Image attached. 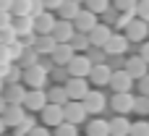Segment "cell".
Listing matches in <instances>:
<instances>
[{
  "mask_svg": "<svg viewBox=\"0 0 149 136\" xmlns=\"http://www.w3.org/2000/svg\"><path fill=\"white\" fill-rule=\"evenodd\" d=\"M136 18H141V21L149 24V0H139L136 3Z\"/></svg>",
  "mask_w": 149,
  "mask_h": 136,
  "instance_id": "cell-38",
  "label": "cell"
},
{
  "mask_svg": "<svg viewBox=\"0 0 149 136\" xmlns=\"http://www.w3.org/2000/svg\"><path fill=\"white\" fill-rule=\"evenodd\" d=\"M107 86H110L113 92H131V86H134V79L126 73V68H120V71H113V73H110V81H107Z\"/></svg>",
  "mask_w": 149,
  "mask_h": 136,
  "instance_id": "cell-12",
  "label": "cell"
},
{
  "mask_svg": "<svg viewBox=\"0 0 149 136\" xmlns=\"http://www.w3.org/2000/svg\"><path fill=\"white\" fill-rule=\"evenodd\" d=\"M123 68H126V73H128L134 81H139L141 76H147V73H149V63L141 58V55H134V58H128Z\"/></svg>",
  "mask_w": 149,
  "mask_h": 136,
  "instance_id": "cell-10",
  "label": "cell"
},
{
  "mask_svg": "<svg viewBox=\"0 0 149 136\" xmlns=\"http://www.w3.org/2000/svg\"><path fill=\"white\" fill-rule=\"evenodd\" d=\"M31 10V0H13L10 5V16H29Z\"/></svg>",
  "mask_w": 149,
  "mask_h": 136,
  "instance_id": "cell-29",
  "label": "cell"
},
{
  "mask_svg": "<svg viewBox=\"0 0 149 136\" xmlns=\"http://www.w3.org/2000/svg\"><path fill=\"white\" fill-rule=\"evenodd\" d=\"M55 45H58V42H55V37H52V34H37L31 47L37 50V55H39V58H50V55H52V50H55Z\"/></svg>",
  "mask_w": 149,
  "mask_h": 136,
  "instance_id": "cell-15",
  "label": "cell"
},
{
  "mask_svg": "<svg viewBox=\"0 0 149 136\" xmlns=\"http://www.w3.org/2000/svg\"><path fill=\"white\" fill-rule=\"evenodd\" d=\"M63 110H65V121L68 123H73V126H81V123H86V107H84V102L81 100H68L65 105H63Z\"/></svg>",
  "mask_w": 149,
  "mask_h": 136,
  "instance_id": "cell-4",
  "label": "cell"
},
{
  "mask_svg": "<svg viewBox=\"0 0 149 136\" xmlns=\"http://www.w3.org/2000/svg\"><path fill=\"white\" fill-rule=\"evenodd\" d=\"M18 37H16V31H13V26H5V29H0V42L3 45H10V42H16Z\"/></svg>",
  "mask_w": 149,
  "mask_h": 136,
  "instance_id": "cell-39",
  "label": "cell"
},
{
  "mask_svg": "<svg viewBox=\"0 0 149 136\" xmlns=\"http://www.w3.org/2000/svg\"><path fill=\"white\" fill-rule=\"evenodd\" d=\"M128 45H131V42H128V39H126L123 34H110V39L105 42V47H102V50H105V55L120 58V55H123V52L128 50Z\"/></svg>",
  "mask_w": 149,
  "mask_h": 136,
  "instance_id": "cell-11",
  "label": "cell"
},
{
  "mask_svg": "<svg viewBox=\"0 0 149 136\" xmlns=\"http://www.w3.org/2000/svg\"><path fill=\"white\" fill-rule=\"evenodd\" d=\"M110 34H113V31H110L107 24H97L86 37H89V45H92V47H105V42L110 39Z\"/></svg>",
  "mask_w": 149,
  "mask_h": 136,
  "instance_id": "cell-20",
  "label": "cell"
},
{
  "mask_svg": "<svg viewBox=\"0 0 149 136\" xmlns=\"http://www.w3.org/2000/svg\"><path fill=\"white\" fill-rule=\"evenodd\" d=\"M5 128H8V126H5V121H3V115H0V136L5 134Z\"/></svg>",
  "mask_w": 149,
  "mask_h": 136,
  "instance_id": "cell-51",
  "label": "cell"
},
{
  "mask_svg": "<svg viewBox=\"0 0 149 136\" xmlns=\"http://www.w3.org/2000/svg\"><path fill=\"white\" fill-rule=\"evenodd\" d=\"M10 26H13V31H16L18 39L26 37V34H34V18L31 16H13Z\"/></svg>",
  "mask_w": 149,
  "mask_h": 136,
  "instance_id": "cell-19",
  "label": "cell"
},
{
  "mask_svg": "<svg viewBox=\"0 0 149 136\" xmlns=\"http://www.w3.org/2000/svg\"><path fill=\"white\" fill-rule=\"evenodd\" d=\"M47 102H52V105H65V102H68V92H65V86H63V84L50 86V89H47Z\"/></svg>",
  "mask_w": 149,
  "mask_h": 136,
  "instance_id": "cell-25",
  "label": "cell"
},
{
  "mask_svg": "<svg viewBox=\"0 0 149 136\" xmlns=\"http://www.w3.org/2000/svg\"><path fill=\"white\" fill-rule=\"evenodd\" d=\"M8 63H13L10 60V52H8L5 45H0V66H8Z\"/></svg>",
  "mask_w": 149,
  "mask_h": 136,
  "instance_id": "cell-42",
  "label": "cell"
},
{
  "mask_svg": "<svg viewBox=\"0 0 149 136\" xmlns=\"http://www.w3.org/2000/svg\"><path fill=\"white\" fill-rule=\"evenodd\" d=\"M45 10V3L42 0H31V10H29V16H39Z\"/></svg>",
  "mask_w": 149,
  "mask_h": 136,
  "instance_id": "cell-41",
  "label": "cell"
},
{
  "mask_svg": "<svg viewBox=\"0 0 149 136\" xmlns=\"http://www.w3.org/2000/svg\"><path fill=\"white\" fill-rule=\"evenodd\" d=\"M10 21H13V16H10L8 10H0V29H5V26H10Z\"/></svg>",
  "mask_w": 149,
  "mask_h": 136,
  "instance_id": "cell-44",
  "label": "cell"
},
{
  "mask_svg": "<svg viewBox=\"0 0 149 136\" xmlns=\"http://www.w3.org/2000/svg\"><path fill=\"white\" fill-rule=\"evenodd\" d=\"M147 34H149V24L147 21H141V18H131V24L123 29V37L128 39V42H144L147 39Z\"/></svg>",
  "mask_w": 149,
  "mask_h": 136,
  "instance_id": "cell-5",
  "label": "cell"
},
{
  "mask_svg": "<svg viewBox=\"0 0 149 136\" xmlns=\"http://www.w3.org/2000/svg\"><path fill=\"white\" fill-rule=\"evenodd\" d=\"M65 71H68V76L86 79V76H89V71H92V60L86 58V52H76V55L71 58V63L65 66Z\"/></svg>",
  "mask_w": 149,
  "mask_h": 136,
  "instance_id": "cell-2",
  "label": "cell"
},
{
  "mask_svg": "<svg viewBox=\"0 0 149 136\" xmlns=\"http://www.w3.org/2000/svg\"><path fill=\"white\" fill-rule=\"evenodd\" d=\"M76 3H84V0H76Z\"/></svg>",
  "mask_w": 149,
  "mask_h": 136,
  "instance_id": "cell-53",
  "label": "cell"
},
{
  "mask_svg": "<svg viewBox=\"0 0 149 136\" xmlns=\"http://www.w3.org/2000/svg\"><path fill=\"white\" fill-rule=\"evenodd\" d=\"M86 58L92 60V66H94V63H105V50H102V47H89V50H86Z\"/></svg>",
  "mask_w": 149,
  "mask_h": 136,
  "instance_id": "cell-37",
  "label": "cell"
},
{
  "mask_svg": "<svg viewBox=\"0 0 149 136\" xmlns=\"http://www.w3.org/2000/svg\"><path fill=\"white\" fill-rule=\"evenodd\" d=\"M134 113L139 115H149V97H134Z\"/></svg>",
  "mask_w": 149,
  "mask_h": 136,
  "instance_id": "cell-35",
  "label": "cell"
},
{
  "mask_svg": "<svg viewBox=\"0 0 149 136\" xmlns=\"http://www.w3.org/2000/svg\"><path fill=\"white\" fill-rule=\"evenodd\" d=\"M0 45H3V42H0Z\"/></svg>",
  "mask_w": 149,
  "mask_h": 136,
  "instance_id": "cell-54",
  "label": "cell"
},
{
  "mask_svg": "<svg viewBox=\"0 0 149 136\" xmlns=\"http://www.w3.org/2000/svg\"><path fill=\"white\" fill-rule=\"evenodd\" d=\"M128 136H149V121L131 123V134H128Z\"/></svg>",
  "mask_w": 149,
  "mask_h": 136,
  "instance_id": "cell-36",
  "label": "cell"
},
{
  "mask_svg": "<svg viewBox=\"0 0 149 136\" xmlns=\"http://www.w3.org/2000/svg\"><path fill=\"white\" fill-rule=\"evenodd\" d=\"M26 118V113H24V105H8L5 107V113H3V121H5V126H18L21 121Z\"/></svg>",
  "mask_w": 149,
  "mask_h": 136,
  "instance_id": "cell-22",
  "label": "cell"
},
{
  "mask_svg": "<svg viewBox=\"0 0 149 136\" xmlns=\"http://www.w3.org/2000/svg\"><path fill=\"white\" fill-rule=\"evenodd\" d=\"M26 92H29V89L18 81V84H8V86L3 89V97H5V102H8V105H24Z\"/></svg>",
  "mask_w": 149,
  "mask_h": 136,
  "instance_id": "cell-16",
  "label": "cell"
},
{
  "mask_svg": "<svg viewBox=\"0 0 149 136\" xmlns=\"http://www.w3.org/2000/svg\"><path fill=\"white\" fill-rule=\"evenodd\" d=\"M29 136H52V134H50L47 126H34V128L29 131Z\"/></svg>",
  "mask_w": 149,
  "mask_h": 136,
  "instance_id": "cell-43",
  "label": "cell"
},
{
  "mask_svg": "<svg viewBox=\"0 0 149 136\" xmlns=\"http://www.w3.org/2000/svg\"><path fill=\"white\" fill-rule=\"evenodd\" d=\"M45 105H47V92L45 89H29L26 92V100H24L26 110H42Z\"/></svg>",
  "mask_w": 149,
  "mask_h": 136,
  "instance_id": "cell-18",
  "label": "cell"
},
{
  "mask_svg": "<svg viewBox=\"0 0 149 136\" xmlns=\"http://www.w3.org/2000/svg\"><path fill=\"white\" fill-rule=\"evenodd\" d=\"M73 21H63V18H58L55 21V29H52V37H55V42H71V37H73Z\"/></svg>",
  "mask_w": 149,
  "mask_h": 136,
  "instance_id": "cell-21",
  "label": "cell"
},
{
  "mask_svg": "<svg viewBox=\"0 0 149 136\" xmlns=\"http://www.w3.org/2000/svg\"><path fill=\"white\" fill-rule=\"evenodd\" d=\"M63 86H65V92H68V100H84L86 92H89L86 79H76V76H68V81H65Z\"/></svg>",
  "mask_w": 149,
  "mask_h": 136,
  "instance_id": "cell-13",
  "label": "cell"
},
{
  "mask_svg": "<svg viewBox=\"0 0 149 136\" xmlns=\"http://www.w3.org/2000/svg\"><path fill=\"white\" fill-rule=\"evenodd\" d=\"M79 10H81V3H76V0H63V5L58 8V13H60L63 21H73Z\"/></svg>",
  "mask_w": 149,
  "mask_h": 136,
  "instance_id": "cell-26",
  "label": "cell"
},
{
  "mask_svg": "<svg viewBox=\"0 0 149 136\" xmlns=\"http://www.w3.org/2000/svg\"><path fill=\"white\" fill-rule=\"evenodd\" d=\"M10 5H13V0H0V10H8L10 13Z\"/></svg>",
  "mask_w": 149,
  "mask_h": 136,
  "instance_id": "cell-49",
  "label": "cell"
},
{
  "mask_svg": "<svg viewBox=\"0 0 149 136\" xmlns=\"http://www.w3.org/2000/svg\"><path fill=\"white\" fill-rule=\"evenodd\" d=\"M34 126H37V123H34V118H31V115H26V118L16 126V136H29V131H31Z\"/></svg>",
  "mask_w": 149,
  "mask_h": 136,
  "instance_id": "cell-34",
  "label": "cell"
},
{
  "mask_svg": "<svg viewBox=\"0 0 149 136\" xmlns=\"http://www.w3.org/2000/svg\"><path fill=\"white\" fill-rule=\"evenodd\" d=\"M34 18V34H52V29H55V16H52V10H42L39 16H31Z\"/></svg>",
  "mask_w": 149,
  "mask_h": 136,
  "instance_id": "cell-14",
  "label": "cell"
},
{
  "mask_svg": "<svg viewBox=\"0 0 149 136\" xmlns=\"http://www.w3.org/2000/svg\"><path fill=\"white\" fill-rule=\"evenodd\" d=\"M42 126H60L63 121H65V110H63V105H52V102H47L42 110Z\"/></svg>",
  "mask_w": 149,
  "mask_h": 136,
  "instance_id": "cell-6",
  "label": "cell"
},
{
  "mask_svg": "<svg viewBox=\"0 0 149 136\" xmlns=\"http://www.w3.org/2000/svg\"><path fill=\"white\" fill-rule=\"evenodd\" d=\"M73 55H76V52H73V47H71L68 42H58L55 50H52V55H50V60H52L55 66H68Z\"/></svg>",
  "mask_w": 149,
  "mask_h": 136,
  "instance_id": "cell-17",
  "label": "cell"
},
{
  "mask_svg": "<svg viewBox=\"0 0 149 136\" xmlns=\"http://www.w3.org/2000/svg\"><path fill=\"white\" fill-rule=\"evenodd\" d=\"M79 136H81V134H79Z\"/></svg>",
  "mask_w": 149,
  "mask_h": 136,
  "instance_id": "cell-56",
  "label": "cell"
},
{
  "mask_svg": "<svg viewBox=\"0 0 149 136\" xmlns=\"http://www.w3.org/2000/svg\"><path fill=\"white\" fill-rule=\"evenodd\" d=\"M84 3H86V8H89L92 13H97V16L110 8V0H84Z\"/></svg>",
  "mask_w": 149,
  "mask_h": 136,
  "instance_id": "cell-32",
  "label": "cell"
},
{
  "mask_svg": "<svg viewBox=\"0 0 149 136\" xmlns=\"http://www.w3.org/2000/svg\"><path fill=\"white\" fill-rule=\"evenodd\" d=\"M110 107H113L118 115L134 113V94H131V92H115L113 100H110Z\"/></svg>",
  "mask_w": 149,
  "mask_h": 136,
  "instance_id": "cell-8",
  "label": "cell"
},
{
  "mask_svg": "<svg viewBox=\"0 0 149 136\" xmlns=\"http://www.w3.org/2000/svg\"><path fill=\"white\" fill-rule=\"evenodd\" d=\"M136 3L139 0H115V10L118 13H134L136 16Z\"/></svg>",
  "mask_w": 149,
  "mask_h": 136,
  "instance_id": "cell-33",
  "label": "cell"
},
{
  "mask_svg": "<svg viewBox=\"0 0 149 136\" xmlns=\"http://www.w3.org/2000/svg\"><path fill=\"white\" fill-rule=\"evenodd\" d=\"M110 73H113V68L107 66V60H105V63H94L92 71H89V76H86V81L94 84V86H105V84L110 81Z\"/></svg>",
  "mask_w": 149,
  "mask_h": 136,
  "instance_id": "cell-9",
  "label": "cell"
},
{
  "mask_svg": "<svg viewBox=\"0 0 149 136\" xmlns=\"http://www.w3.org/2000/svg\"><path fill=\"white\" fill-rule=\"evenodd\" d=\"M3 84H5V81H3V79H0V94H3V89H5V86H3Z\"/></svg>",
  "mask_w": 149,
  "mask_h": 136,
  "instance_id": "cell-52",
  "label": "cell"
},
{
  "mask_svg": "<svg viewBox=\"0 0 149 136\" xmlns=\"http://www.w3.org/2000/svg\"><path fill=\"white\" fill-rule=\"evenodd\" d=\"M105 18H107L110 24H115V18H118V10H110V8H107V10H105Z\"/></svg>",
  "mask_w": 149,
  "mask_h": 136,
  "instance_id": "cell-47",
  "label": "cell"
},
{
  "mask_svg": "<svg viewBox=\"0 0 149 136\" xmlns=\"http://www.w3.org/2000/svg\"><path fill=\"white\" fill-rule=\"evenodd\" d=\"M5 107H8V102H5V97H3V94H0V115H3V113H5Z\"/></svg>",
  "mask_w": 149,
  "mask_h": 136,
  "instance_id": "cell-50",
  "label": "cell"
},
{
  "mask_svg": "<svg viewBox=\"0 0 149 136\" xmlns=\"http://www.w3.org/2000/svg\"><path fill=\"white\" fill-rule=\"evenodd\" d=\"M139 89H141V94H144V97H149V73L139 79Z\"/></svg>",
  "mask_w": 149,
  "mask_h": 136,
  "instance_id": "cell-45",
  "label": "cell"
},
{
  "mask_svg": "<svg viewBox=\"0 0 149 136\" xmlns=\"http://www.w3.org/2000/svg\"><path fill=\"white\" fill-rule=\"evenodd\" d=\"M81 102H84V107H86L89 115H100V113L107 107V97H105V92H100V89H89Z\"/></svg>",
  "mask_w": 149,
  "mask_h": 136,
  "instance_id": "cell-3",
  "label": "cell"
},
{
  "mask_svg": "<svg viewBox=\"0 0 149 136\" xmlns=\"http://www.w3.org/2000/svg\"><path fill=\"white\" fill-rule=\"evenodd\" d=\"M50 79H52L55 84H65V81H68V71H65V66H52Z\"/></svg>",
  "mask_w": 149,
  "mask_h": 136,
  "instance_id": "cell-31",
  "label": "cell"
},
{
  "mask_svg": "<svg viewBox=\"0 0 149 136\" xmlns=\"http://www.w3.org/2000/svg\"><path fill=\"white\" fill-rule=\"evenodd\" d=\"M131 18H134V13H118V18H115V26H118V29H126V26L131 24Z\"/></svg>",
  "mask_w": 149,
  "mask_h": 136,
  "instance_id": "cell-40",
  "label": "cell"
},
{
  "mask_svg": "<svg viewBox=\"0 0 149 136\" xmlns=\"http://www.w3.org/2000/svg\"><path fill=\"white\" fill-rule=\"evenodd\" d=\"M97 24H100V21H97V13H92L89 8H81V10L76 13V18H73V29L81 31V34H89Z\"/></svg>",
  "mask_w": 149,
  "mask_h": 136,
  "instance_id": "cell-7",
  "label": "cell"
},
{
  "mask_svg": "<svg viewBox=\"0 0 149 136\" xmlns=\"http://www.w3.org/2000/svg\"><path fill=\"white\" fill-rule=\"evenodd\" d=\"M141 58L149 63V42H144V45H141Z\"/></svg>",
  "mask_w": 149,
  "mask_h": 136,
  "instance_id": "cell-48",
  "label": "cell"
},
{
  "mask_svg": "<svg viewBox=\"0 0 149 136\" xmlns=\"http://www.w3.org/2000/svg\"><path fill=\"white\" fill-rule=\"evenodd\" d=\"M71 47H73V52H86L92 45H89V37L86 34H81V31H73V37H71V42H68Z\"/></svg>",
  "mask_w": 149,
  "mask_h": 136,
  "instance_id": "cell-28",
  "label": "cell"
},
{
  "mask_svg": "<svg viewBox=\"0 0 149 136\" xmlns=\"http://www.w3.org/2000/svg\"><path fill=\"white\" fill-rule=\"evenodd\" d=\"M52 66H55L52 60L39 58V63L24 68V79H21V84L29 86V89H45V84L50 81V71H52Z\"/></svg>",
  "mask_w": 149,
  "mask_h": 136,
  "instance_id": "cell-1",
  "label": "cell"
},
{
  "mask_svg": "<svg viewBox=\"0 0 149 136\" xmlns=\"http://www.w3.org/2000/svg\"><path fill=\"white\" fill-rule=\"evenodd\" d=\"M86 136H110V123L102 118H94L86 123Z\"/></svg>",
  "mask_w": 149,
  "mask_h": 136,
  "instance_id": "cell-24",
  "label": "cell"
},
{
  "mask_svg": "<svg viewBox=\"0 0 149 136\" xmlns=\"http://www.w3.org/2000/svg\"><path fill=\"white\" fill-rule=\"evenodd\" d=\"M0 79H3V76H0Z\"/></svg>",
  "mask_w": 149,
  "mask_h": 136,
  "instance_id": "cell-55",
  "label": "cell"
},
{
  "mask_svg": "<svg viewBox=\"0 0 149 136\" xmlns=\"http://www.w3.org/2000/svg\"><path fill=\"white\" fill-rule=\"evenodd\" d=\"M45 3V10H58L63 5V0H42Z\"/></svg>",
  "mask_w": 149,
  "mask_h": 136,
  "instance_id": "cell-46",
  "label": "cell"
},
{
  "mask_svg": "<svg viewBox=\"0 0 149 136\" xmlns=\"http://www.w3.org/2000/svg\"><path fill=\"white\" fill-rule=\"evenodd\" d=\"M16 63H18L21 68H29V66H34V63H39V55H37V50H34V47H24Z\"/></svg>",
  "mask_w": 149,
  "mask_h": 136,
  "instance_id": "cell-27",
  "label": "cell"
},
{
  "mask_svg": "<svg viewBox=\"0 0 149 136\" xmlns=\"http://www.w3.org/2000/svg\"><path fill=\"white\" fill-rule=\"evenodd\" d=\"M55 136H79V126H73V123L63 121L60 126H55Z\"/></svg>",
  "mask_w": 149,
  "mask_h": 136,
  "instance_id": "cell-30",
  "label": "cell"
},
{
  "mask_svg": "<svg viewBox=\"0 0 149 136\" xmlns=\"http://www.w3.org/2000/svg\"><path fill=\"white\" fill-rule=\"evenodd\" d=\"M107 123H110V136H128L131 134V121L126 115H115Z\"/></svg>",
  "mask_w": 149,
  "mask_h": 136,
  "instance_id": "cell-23",
  "label": "cell"
}]
</instances>
